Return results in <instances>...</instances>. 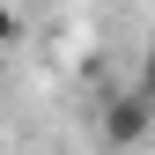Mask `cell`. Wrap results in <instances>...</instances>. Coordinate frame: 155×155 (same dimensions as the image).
Here are the masks:
<instances>
[{"mask_svg":"<svg viewBox=\"0 0 155 155\" xmlns=\"http://www.w3.org/2000/svg\"><path fill=\"white\" fill-rule=\"evenodd\" d=\"M96 133H104L111 148H140L148 133H155V96H140V89L104 96V111H96Z\"/></svg>","mask_w":155,"mask_h":155,"instance_id":"obj_1","label":"cell"},{"mask_svg":"<svg viewBox=\"0 0 155 155\" xmlns=\"http://www.w3.org/2000/svg\"><path fill=\"white\" fill-rule=\"evenodd\" d=\"M15 37H22V15H15V8H0V45H15Z\"/></svg>","mask_w":155,"mask_h":155,"instance_id":"obj_2","label":"cell"},{"mask_svg":"<svg viewBox=\"0 0 155 155\" xmlns=\"http://www.w3.org/2000/svg\"><path fill=\"white\" fill-rule=\"evenodd\" d=\"M140 96H155V45H148V59H140V81H133Z\"/></svg>","mask_w":155,"mask_h":155,"instance_id":"obj_3","label":"cell"}]
</instances>
